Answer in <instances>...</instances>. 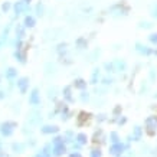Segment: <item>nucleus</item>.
Segmentation results:
<instances>
[{
    "instance_id": "obj_6",
    "label": "nucleus",
    "mask_w": 157,
    "mask_h": 157,
    "mask_svg": "<svg viewBox=\"0 0 157 157\" xmlns=\"http://www.w3.org/2000/svg\"><path fill=\"white\" fill-rule=\"evenodd\" d=\"M127 148H128V146H127V144H123L121 141H120V143H114V144H111V147H109V154L114 157H120Z\"/></svg>"
},
{
    "instance_id": "obj_26",
    "label": "nucleus",
    "mask_w": 157,
    "mask_h": 157,
    "mask_svg": "<svg viewBox=\"0 0 157 157\" xmlns=\"http://www.w3.org/2000/svg\"><path fill=\"white\" fill-rule=\"evenodd\" d=\"M56 52H58L59 56H63V55L68 52V43H65V42L59 43V45L56 46Z\"/></svg>"
},
{
    "instance_id": "obj_44",
    "label": "nucleus",
    "mask_w": 157,
    "mask_h": 157,
    "mask_svg": "<svg viewBox=\"0 0 157 157\" xmlns=\"http://www.w3.org/2000/svg\"><path fill=\"white\" fill-rule=\"evenodd\" d=\"M69 157H82V156H81V153L79 151H74V153L69 154Z\"/></svg>"
},
{
    "instance_id": "obj_10",
    "label": "nucleus",
    "mask_w": 157,
    "mask_h": 157,
    "mask_svg": "<svg viewBox=\"0 0 157 157\" xmlns=\"http://www.w3.org/2000/svg\"><path fill=\"white\" fill-rule=\"evenodd\" d=\"M105 141H107V137H105L104 131L101 128L95 130V131H94V136H92V143L95 144V146H98V144H104Z\"/></svg>"
},
{
    "instance_id": "obj_42",
    "label": "nucleus",
    "mask_w": 157,
    "mask_h": 157,
    "mask_svg": "<svg viewBox=\"0 0 157 157\" xmlns=\"http://www.w3.org/2000/svg\"><path fill=\"white\" fill-rule=\"evenodd\" d=\"M81 147H82L81 144H78V143H76V141H75V143L72 141V148H74V150H76V151H78V150H79V148H81Z\"/></svg>"
},
{
    "instance_id": "obj_24",
    "label": "nucleus",
    "mask_w": 157,
    "mask_h": 157,
    "mask_svg": "<svg viewBox=\"0 0 157 157\" xmlns=\"http://www.w3.org/2000/svg\"><path fill=\"white\" fill-rule=\"evenodd\" d=\"M56 74V67H55V63H46V67H45V75L46 76H51V75H55Z\"/></svg>"
},
{
    "instance_id": "obj_19",
    "label": "nucleus",
    "mask_w": 157,
    "mask_h": 157,
    "mask_svg": "<svg viewBox=\"0 0 157 157\" xmlns=\"http://www.w3.org/2000/svg\"><path fill=\"white\" fill-rule=\"evenodd\" d=\"M101 79V69L100 68H95L94 71H92V75H91V84L92 85H97L98 84V81Z\"/></svg>"
},
{
    "instance_id": "obj_38",
    "label": "nucleus",
    "mask_w": 157,
    "mask_h": 157,
    "mask_svg": "<svg viewBox=\"0 0 157 157\" xmlns=\"http://www.w3.org/2000/svg\"><path fill=\"white\" fill-rule=\"evenodd\" d=\"M114 82V79L111 78V76H105V78H102V84H104L105 86H108V85H111Z\"/></svg>"
},
{
    "instance_id": "obj_9",
    "label": "nucleus",
    "mask_w": 157,
    "mask_h": 157,
    "mask_svg": "<svg viewBox=\"0 0 157 157\" xmlns=\"http://www.w3.org/2000/svg\"><path fill=\"white\" fill-rule=\"evenodd\" d=\"M42 121V114H40V111L38 109H33L30 114H29V118H28V123L30 125H39Z\"/></svg>"
},
{
    "instance_id": "obj_23",
    "label": "nucleus",
    "mask_w": 157,
    "mask_h": 157,
    "mask_svg": "<svg viewBox=\"0 0 157 157\" xmlns=\"http://www.w3.org/2000/svg\"><path fill=\"white\" fill-rule=\"evenodd\" d=\"M74 86H75L76 90L84 91V90H86V81L82 79V78H76L75 81H74Z\"/></svg>"
},
{
    "instance_id": "obj_35",
    "label": "nucleus",
    "mask_w": 157,
    "mask_h": 157,
    "mask_svg": "<svg viewBox=\"0 0 157 157\" xmlns=\"http://www.w3.org/2000/svg\"><path fill=\"white\" fill-rule=\"evenodd\" d=\"M10 9H12V3H10V2H5V3L2 5V10H3V13H7Z\"/></svg>"
},
{
    "instance_id": "obj_27",
    "label": "nucleus",
    "mask_w": 157,
    "mask_h": 157,
    "mask_svg": "<svg viewBox=\"0 0 157 157\" xmlns=\"http://www.w3.org/2000/svg\"><path fill=\"white\" fill-rule=\"evenodd\" d=\"M76 48L79 49V51H82V49H86V46H88V40H86L85 38H78L76 39Z\"/></svg>"
},
{
    "instance_id": "obj_33",
    "label": "nucleus",
    "mask_w": 157,
    "mask_h": 157,
    "mask_svg": "<svg viewBox=\"0 0 157 157\" xmlns=\"http://www.w3.org/2000/svg\"><path fill=\"white\" fill-rule=\"evenodd\" d=\"M79 100H81L82 102H86V101H90V92L84 90V91L81 92V95H79Z\"/></svg>"
},
{
    "instance_id": "obj_47",
    "label": "nucleus",
    "mask_w": 157,
    "mask_h": 157,
    "mask_svg": "<svg viewBox=\"0 0 157 157\" xmlns=\"http://www.w3.org/2000/svg\"><path fill=\"white\" fill-rule=\"evenodd\" d=\"M0 151H3V143H2V140H0Z\"/></svg>"
},
{
    "instance_id": "obj_29",
    "label": "nucleus",
    "mask_w": 157,
    "mask_h": 157,
    "mask_svg": "<svg viewBox=\"0 0 157 157\" xmlns=\"http://www.w3.org/2000/svg\"><path fill=\"white\" fill-rule=\"evenodd\" d=\"M91 157H102V151H101V147L100 146H95V147H92L90 153Z\"/></svg>"
},
{
    "instance_id": "obj_11",
    "label": "nucleus",
    "mask_w": 157,
    "mask_h": 157,
    "mask_svg": "<svg viewBox=\"0 0 157 157\" xmlns=\"http://www.w3.org/2000/svg\"><path fill=\"white\" fill-rule=\"evenodd\" d=\"M92 115L90 114V113H86V111H79L78 113V117H76V124L79 125V127H82V125H85V124L90 123V120Z\"/></svg>"
},
{
    "instance_id": "obj_46",
    "label": "nucleus",
    "mask_w": 157,
    "mask_h": 157,
    "mask_svg": "<svg viewBox=\"0 0 157 157\" xmlns=\"http://www.w3.org/2000/svg\"><path fill=\"white\" fill-rule=\"evenodd\" d=\"M0 157H7V154L5 151H0Z\"/></svg>"
},
{
    "instance_id": "obj_41",
    "label": "nucleus",
    "mask_w": 157,
    "mask_h": 157,
    "mask_svg": "<svg viewBox=\"0 0 157 157\" xmlns=\"http://www.w3.org/2000/svg\"><path fill=\"white\" fill-rule=\"evenodd\" d=\"M151 16L154 17V19H157V3L151 7Z\"/></svg>"
},
{
    "instance_id": "obj_21",
    "label": "nucleus",
    "mask_w": 157,
    "mask_h": 157,
    "mask_svg": "<svg viewBox=\"0 0 157 157\" xmlns=\"http://www.w3.org/2000/svg\"><path fill=\"white\" fill-rule=\"evenodd\" d=\"M14 30H16V39H25V36H26V28H25L23 25H17Z\"/></svg>"
},
{
    "instance_id": "obj_7",
    "label": "nucleus",
    "mask_w": 157,
    "mask_h": 157,
    "mask_svg": "<svg viewBox=\"0 0 157 157\" xmlns=\"http://www.w3.org/2000/svg\"><path fill=\"white\" fill-rule=\"evenodd\" d=\"M16 86H17V90H19L20 94L25 95V94L29 91V78L28 76H22V78H19L17 82H16Z\"/></svg>"
},
{
    "instance_id": "obj_31",
    "label": "nucleus",
    "mask_w": 157,
    "mask_h": 157,
    "mask_svg": "<svg viewBox=\"0 0 157 157\" xmlns=\"http://www.w3.org/2000/svg\"><path fill=\"white\" fill-rule=\"evenodd\" d=\"M58 90L53 86V88H49L48 90V98L49 100H52V101H56V98H58Z\"/></svg>"
},
{
    "instance_id": "obj_4",
    "label": "nucleus",
    "mask_w": 157,
    "mask_h": 157,
    "mask_svg": "<svg viewBox=\"0 0 157 157\" xmlns=\"http://www.w3.org/2000/svg\"><path fill=\"white\" fill-rule=\"evenodd\" d=\"M16 127H17V124L14 123V121H3V123L0 124V134L3 137L9 138L13 136Z\"/></svg>"
},
{
    "instance_id": "obj_18",
    "label": "nucleus",
    "mask_w": 157,
    "mask_h": 157,
    "mask_svg": "<svg viewBox=\"0 0 157 157\" xmlns=\"http://www.w3.org/2000/svg\"><path fill=\"white\" fill-rule=\"evenodd\" d=\"M35 25H36V19H35V16L32 14H26L23 19V26L25 28H35Z\"/></svg>"
},
{
    "instance_id": "obj_49",
    "label": "nucleus",
    "mask_w": 157,
    "mask_h": 157,
    "mask_svg": "<svg viewBox=\"0 0 157 157\" xmlns=\"http://www.w3.org/2000/svg\"><path fill=\"white\" fill-rule=\"evenodd\" d=\"M153 53H154V55H157V49H156V51H153Z\"/></svg>"
},
{
    "instance_id": "obj_52",
    "label": "nucleus",
    "mask_w": 157,
    "mask_h": 157,
    "mask_svg": "<svg viewBox=\"0 0 157 157\" xmlns=\"http://www.w3.org/2000/svg\"><path fill=\"white\" fill-rule=\"evenodd\" d=\"M0 84H2V82H0Z\"/></svg>"
},
{
    "instance_id": "obj_15",
    "label": "nucleus",
    "mask_w": 157,
    "mask_h": 157,
    "mask_svg": "<svg viewBox=\"0 0 157 157\" xmlns=\"http://www.w3.org/2000/svg\"><path fill=\"white\" fill-rule=\"evenodd\" d=\"M113 67H114V72H124L127 69V62L124 59H115L113 61Z\"/></svg>"
},
{
    "instance_id": "obj_37",
    "label": "nucleus",
    "mask_w": 157,
    "mask_h": 157,
    "mask_svg": "<svg viewBox=\"0 0 157 157\" xmlns=\"http://www.w3.org/2000/svg\"><path fill=\"white\" fill-rule=\"evenodd\" d=\"M114 121H117L120 125H124V124L127 123V117H124V115H120V117H117Z\"/></svg>"
},
{
    "instance_id": "obj_8",
    "label": "nucleus",
    "mask_w": 157,
    "mask_h": 157,
    "mask_svg": "<svg viewBox=\"0 0 157 157\" xmlns=\"http://www.w3.org/2000/svg\"><path fill=\"white\" fill-rule=\"evenodd\" d=\"M29 104L32 107H38L40 104V92H39L38 88H33L29 94Z\"/></svg>"
},
{
    "instance_id": "obj_28",
    "label": "nucleus",
    "mask_w": 157,
    "mask_h": 157,
    "mask_svg": "<svg viewBox=\"0 0 157 157\" xmlns=\"http://www.w3.org/2000/svg\"><path fill=\"white\" fill-rule=\"evenodd\" d=\"M62 138H63V143H72L74 140H75V136H74V133L72 131H67V133L62 136Z\"/></svg>"
},
{
    "instance_id": "obj_40",
    "label": "nucleus",
    "mask_w": 157,
    "mask_h": 157,
    "mask_svg": "<svg viewBox=\"0 0 157 157\" xmlns=\"http://www.w3.org/2000/svg\"><path fill=\"white\" fill-rule=\"evenodd\" d=\"M148 40H150V43H153V45H157V33L150 35V36H148Z\"/></svg>"
},
{
    "instance_id": "obj_20",
    "label": "nucleus",
    "mask_w": 157,
    "mask_h": 157,
    "mask_svg": "<svg viewBox=\"0 0 157 157\" xmlns=\"http://www.w3.org/2000/svg\"><path fill=\"white\" fill-rule=\"evenodd\" d=\"M131 137H133L134 141H140L141 137H143V128H141L140 125H136L133 128V136H131Z\"/></svg>"
},
{
    "instance_id": "obj_2",
    "label": "nucleus",
    "mask_w": 157,
    "mask_h": 157,
    "mask_svg": "<svg viewBox=\"0 0 157 157\" xmlns=\"http://www.w3.org/2000/svg\"><path fill=\"white\" fill-rule=\"evenodd\" d=\"M67 153V144L63 143L62 136H56L52 140V154L55 157H61Z\"/></svg>"
},
{
    "instance_id": "obj_43",
    "label": "nucleus",
    "mask_w": 157,
    "mask_h": 157,
    "mask_svg": "<svg viewBox=\"0 0 157 157\" xmlns=\"http://www.w3.org/2000/svg\"><path fill=\"white\" fill-rule=\"evenodd\" d=\"M105 114H100L98 117H97V121H100V123H102V121H105Z\"/></svg>"
},
{
    "instance_id": "obj_22",
    "label": "nucleus",
    "mask_w": 157,
    "mask_h": 157,
    "mask_svg": "<svg viewBox=\"0 0 157 157\" xmlns=\"http://www.w3.org/2000/svg\"><path fill=\"white\" fill-rule=\"evenodd\" d=\"M26 143H13L12 144V151H14V153H23L25 150H26Z\"/></svg>"
},
{
    "instance_id": "obj_1",
    "label": "nucleus",
    "mask_w": 157,
    "mask_h": 157,
    "mask_svg": "<svg viewBox=\"0 0 157 157\" xmlns=\"http://www.w3.org/2000/svg\"><path fill=\"white\" fill-rule=\"evenodd\" d=\"M108 12L113 17H124L130 13V6L124 2H120V3H115V5L111 6Z\"/></svg>"
},
{
    "instance_id": "obj_5",
    "label": "nucleus",
    "mask_w": 157,
    "mask_h": 157,
    "mask_svg": "<svg viewBox=\"0 0 157 157\" xmlns=\"http://www.w3.org/2000/svg\"><path fill=\"white\" fill-rule=\"evenodd\" d=\"M12 7H13V12H14V16H16V17H17V16H20V14L30 12V6L26 5L23 0H20V2H16V3H14Z\"/></svg>"
},
{
    "instance_id": "obj_36",
    "label": "nucleus",
    "mask_w": 157,
    "mask_h": 157,
    "mask_svg": "<svg viewBox=\"0 0 157 157\" xmlns=\"http://www.w3.org/2000/svg\"><path fill=\"white\" fill-rule=\"evenodd\" d=\"M121 111H123V109H121V105H115V107H114V109H113V114H114V117H115V118L121 115Z\"/></svg>"
},
{
    "instance_id": "obj_45",
    "label": "nucleus",
    "mask_w": 157,
    "mask_h": 157,
    "mask_svg": "<svg viewBox=\"0 0 157 157\" xmlns=\"http://www.w3.org/2000/svg\"><path fill=\"white\" fill-rule=\"evenodd\" d=\"M5 97H6V91H2V90H0V100H3Z\"/></svg>"
},
{
    "instance_id": "obj_17",
    "label": "nucleus",
    "mask_w": 157,
    "mask_h": 157,
    "mask_svg": "<svg viewBox=\"0 0 157 157\" xmlns=\"http://www.w3.org/2000/svg\"><path fill=\"white\" fill-rule=\"evenodd\" d=\"M5 76H6V79L13 81V79H16V78H17V69H16V68H13V67H9L5 71Z\"/></svg>"
},
{
    "instance_id": "obj_30",
    "label": "nucleus",
    "mask_w": 157,
    "mask_h": 157,
    "mask_svg": "<svg viewBox=\"0 0 157 157\" xmlns=\"http://www.w3.org/2000/svg\"><path fill=\"white\" fill-rule=\"evenodd\" d=\"M35 13H36V16L42 17L43 14H45V6H43L42 3H38V5H36V7H35Z\"/></svg>"
},
{
    "instance_id": "obj_13",
    "label": "nucleus",
    "mask_w": 157,
    "mask_h": 157,
    "mask_svg": "<svg viewBox=\"0 0 157 157\" xmlns=\"http://www.w3.org/2000/svg\"><path fill=\"white\" fill-rule=\"evenodd\" d=\"M40 133L42 134H58L59 133V127L53 125V124H45L40 127Z\"/></svg>"
},
{
    "instance_id": "obj_16",
    "label": "nucleus",
    "mask_w": 157,
    "mask_h": 157,
    "mask_svg": "<svg viewBox=\"0 0 157 157\" xmlns=\"http://www.w3.org/2000/svg\"><path fill=\"white\" fill-rule=\"evenodd\" d=\"M14 58H16V61L25 65L26 63V52H25V49H16L14 51Z\"/></svg>"
},
{
    "instance_id": "obj_3",
    "label": "nucleus",
    "mask_w": 157,
    "mask_h": 157,
    "mask_svg": "<svg viewBox=\"0 0 157 157\" xmlns=\"http://www.w3.org/2000/svg\"><path fill=\"white\" fill-rule=\"evenodd\" d=\"M144 131L147 136L153 137L157 133V115H148L146 121H144Z\"/></svg>"
},
{
    "instance_id": "obj_39",
    "label": "nucleus",
    "mask_w": 157,
    "mask_h": 157,
    "mask_svg": "<svg viewBox=\"0 0 157 157\" xmlns=\"http://www.w3.org/2000/svg\"><path fill=\"white\" fill-rule=\"evenodd\" d=\"M153 25L150 22H140V29H151Z\"/></svg>"
},
{
    "instance_id": "obj_14",
    "label": "nucleus",
    "mask_w": 157,
    "mask_h": 157,
    "mask_svg": "<svg viewBox=\"0 0 157 157\" xmlns=\"http://www.w3.org/2000/svg\"><path fill=\"white\" fill-rule=\"evenodd\" d=\"M136 51H137L138 53H141V55H146V56H148V55H153V49L148 48L147 45L140 43V42L136 43Z\"/></svg>"
},
{
    "instance_id": "obj_53",
    "label": "nucleus",
    "mask_w": 157,
    "mask_h": 157,
    "mask_svg": "<svg viewBox=\"0 0 157 157\" xmlns=\"http://www.w3.org/2000/svg\"><path fill=\"white\" fill-rule=\"evenodd\" d=\"M120 157H121V156H120Z\"/></svg>"
},
{
    "instance_id": "obj_25",
    "label": "nucleus",
    "mask_w": 157,
    "mask_h": 157,
    "mask_svg": "<svg viewBox=\"0 0 157 157\" xmlns=\"http://www.w3.org/2000/svg\"><path fill=\"white\" fill-rule=\"evenodd\" d=\"M75 141L78 144H81V146H84V144L88 143V136H86L85 133H78L75 137Z\"/></svg>"
},
{
    "instance_id": "obj_51",
    "label": "nucleus",
    "mask_w": 157,
    "mask_h": 157,
    "mask_svg": "<svg viewBox=\"0 0 157 157\" xmlns=\"http://www.w3.org/2000/svg\"><path fill=\"white\" fill-rule=\"evenodd\" d=\"M156 97H157V94H156Z\"/></svg>"
},
{
    "instance_id": "obj_12",
    "label": "nucleus",
    "mask_w": 157,
    "mask_h": 157,
    "mask_svg": "<svg viewBox=\"0 0 157 157\" xmlns=\"http://www.w3.org/2000/svg\"><path fill=\"white\" fill-rule=\"evenodd\" d=\"M62 97H63V101H67V102L72 104V102L75 101V98H74V95H72V86H69V85L63 86V90H62Z\"/></svg>"
},
{
    "instance_id": "obj_50",
    "label": "nucleus",
    "mask_w": 157,
    "mask_h": 157,
    "mask_svg": "<svg viewBox=\"0 0 157 157\" xmlns=\"http://www.w3.org/2000/svg\"><path fill=\"white\" fill-rule=\"evenodd\" d=\"M2 46H3V43H2V42H0V48H2Z\"/></svg>"
},
{
    "instance_id": "obj_34",
    "label": "nucleus",
    "mask_w": 157,
    "mask_h": 157,
    "mask_svg": "<svg viewBox=\"0 0 157 157\" xmlns=\"http://www.w3.org/2000/svg\"><path fill=\"white\" fill-rule=\"evenodd\" d=\"M104 69L107 72H108V74H113V72H114V67H113V62H105L104 63Z\"/></svg>"
},
{
    "instance_id": "obj_32",
    "label": "nucleus",
    "mask_w": 157,
    "mask_h": 157,
    "mask_svg": "<svg viewBox=\"0 0 157 157\" xmlns=\"http://www.w3.org/2000/svg\"><path fill=\"white\" fill-rule=\"evenodd\" d=\"M120 140H121V138H120L118 133H115V131H111V133H109V141H111L113 144L120 143Z\"/></svg>"
},
{
    "instance_id": "obj_48",
    "label": "nucleus",
    "mask_w": 157,
    "mask_h": 157,
    "mask_svg": "<svg viewBox=\"0 0 157 157\" xmlns=\"http://www.w3.org/2000/svg\"><path fill=\"white\" fill-rule=\"evenodd\" d=\"M25 3H26V5H30V2H32V0H23Z\"/></svg>"
}]
</instances>
